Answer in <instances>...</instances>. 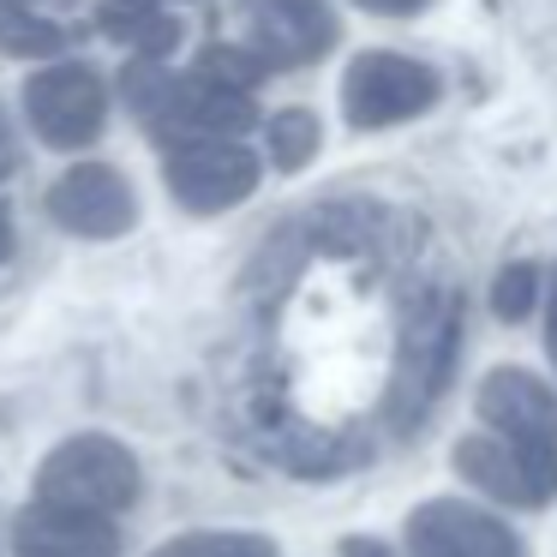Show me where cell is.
<instances>
[{"label": "cell", "instance_id": "cell-1", "mask_svg": "<svg viewBox=\"0 0 557 557\" xmlns=\"http://www.w3.org/2000/svg\"><path fill=\"white\" fill-rule=\"evenodd\" d=\"M480 420L492 425V437L521 461L533 497L557 492V396L521 366H504L480 384Z\"/></svg>", "mask_w": 557, "mask_h": 557}, {"label": "cell", "instance_id": "cell-2", "mask_svg": "<svg viewBox=\"0 0 557 557\" xmlns=\"http://www.w3.org/2000/svg\"><path fill=\"white\" fill-rule=\"evenodd\" d=\"M461 348V312H456V294L432 288L408 318V336H401V360L396 377H389V425L396 432H413V425L432 413L437 389H444L449 366H456Z\"/></svg>", "mask_w": 557, "mask_h": 557}, {"label": "cell", "instance_id": "cell-3", "mask_svg": "<svg viewBox=\"0 0 557 557\" xmlns=\"http://www.w3.org/2000/svg\"><path fill=\"white\" fill-rule=\"evenodd\" d=\"M126 97H133V109L145 114L150 133L174 138V150H186V145H222V133H246V126H252V102L234 97V90L205 85V78L174 85V78H157L150 66H133Z\"/></svg>", "mask_w": 557, "mask_h": 557}, {"label": "cell", "instance_id": "cell-4", "mask_svg": "<svg viewBox=\"0 0 557 557\" xmlns=\"http://www.w3.org/2000/svg\"><path fill=\"white\" fill-rule=\"evenodd\" d=\"M37 497L42 504H66L85 516H114L138 497V461L126 456L114 437H66L37 473Z\"/></svg>", "mask_w": 557, "mask_h": 557}, {"label": "cell", "instance_id": "cell-5", "mask_svg": "<svg viewBox=\"0 0 557 557\" xmlns=\"http://www.w3.org/2000/svg\"><path fill=\"white\" fill-rule=\"evenodd\" d=\"M342 102L354 126H396L437 102V73L408 54H360L342 78Z\"/></svg>", "mask_w": 557, "mask_h": 557}, {"label": "cell", "instance_id": "cell-6", "mask_svg": "<svg viewBox=\"0 0 557 557\" xmlns=\"http://www.w3.org/2000/svg\"><path fill=\"white\" fill-rule=\"evenodd\" d=\"M25 114L42 133V145L78 150V145H90V138L102 133L109 97H102L97 73H85V66H49V73H37L25 85Z\"/></svg>", "mask_w": 557, "mask_h": 557}, {"label": "cell", "instance_id": "cell-7", "mask_svg": "<svg viewBox=\"0 0 557 557\" xmlns=\"http://www.w3.org/2000/svg\"><path fill=\"white\" fill-rule=\"evenodd\" d=\"M408 552L413 557H528L521 540L497 516L456 497H432L408 516Z\"/></svg>", "mask_w": 557, "mask_h": 557}, {"label": "cell", "instance_id": "cell-8", "mask_svg": "<svg viewBox=\"0 0 557 557\" xmlns=\"http://www.w3.org/2000/svg\"><path fill=\"white\" fill-rule=\"evenodd\" d=\"M49 210L66 234H85V240H114V234L133 228V193L109 162H78L54 181Z\"/></svg>", "mask_w": 557, "mask_h": 557}, {"label": "cell", "instance_id": "cell-9", "mask_svg": "<svg viewBox=\"0 0 557 557\" xmlns=\"http://www.w3.org/2000/svg\"><path fill=\"white\" fill-rule=\"evenodd\" d=\"M336 42V18L324 0H252V54L264 73L306 66Z\"/></svg>", "mask_w": 557, "mask_h": 557}, {"label": "cell", "instance_id": "cell-10", "mask_svg": "<svg viewBox=\"0 0 557 557\" xmlns=\"http://www.w3.org/2000/svg\"><path fill=\"white\" fill-rule=\"evenodd\" d=\"M258 186V162L240 145H186L169 157V193L186 210H228Z\"/></svg>", "mask_w": 557, "mask_h": 557}, {"label": "cell", "instance_id": "cell-11", "mask_svg": "<svg viewBox=\"0 0 557 557\" xmlns=\"http://www.w3.org/2000/svg\"><path fill=\"white\" fill-rule=\"evenodd\" d=\"M18 557H114L109 516H85L66 504H30L13 521Z\"/></svg>", "mask_w": 557, "mask_h": 557}, {"label": "cell", "instance_id": "cell-12", "mask_svg": "<svg viewBox=\"0 0 557 557\" xmlns=\"http://www.w3.org/2000/svg\"><path fill=\"white\" fill-rule=\"evenodd\" d=\"M456 473L468 485H480L485 497H504V504H521V509H540V497H533L528 473H521V461L509 456L504 444H497L492 432L485 437H461L456 449Z\"/></svg>", "mask_w": 557, "mask_h": 557}, {"label": "cell", "instance_id": "cell-13", "mask_svg": "<svg viewBox=\"0 0 557 557\" xmlns=\"http://www.w3.org/2000/svg\"><path fill=\"white\" fill-rule=\"evenodd\" d=\"M97 25L109 42L145 54V61H162V54H174V42H181V25H174L162 7H150V0H109L97 13Z\"/></svg>", "mask_w": 557, "mask_h": 557}, {"label": "cell", "instance_id": "cell-14", "mask_svg": "<svg viewBox=\"0 0 557 557\" xmlns=\"http://www.w3.org/2000/svg\"><path fill=\"white\" fill-rule=\"evenodd\" d=\"M61 25H49V18L37 13H18V7H0V49L7 54H25V61H49V54H61Z\"/></svg>", "mask_w": 557, "mask_h": 557}, {"label": "cell", "instance_id": "cell-15", "mask_svg": "<svg viewBox=\"0 0 557 557\" xmlns=\"http://www.w3.org/2000/svg\"><path fill=\"white\" fill-rule=\"evenodd\" d=\"M312 150H318V114L306 109L270 114V162L276 169H300V162H312Z\"/></svg>", "mask_w": 557, "mask_h": 557}, {"label": "cell", "instance_id": "cell-16", "mask_svg": "<svg viewBox=\"0 0 557 557\" xmlns=\"http://www.w3.org/2000/svg\"><path fill=\"white\" fill-rule=\"evenodd\" d=\"M157 557H276V545L258 533H186V540H169Z\"/></svg>", "mask_w": 557, "mask_h": 557}, {"label": "cell", "instance_id": "cell-17", "mask_svg": "<svg viewBox=\"0 0 557 557\" xmlns=\"http://www.w3.org/2000/svg\"><path fill=\"white\" fill-rule=\"evenodd\" d=\"M193 78H205V85H216V90L246 97V90L264 78V61H258V54H240V49H205V54H198V73H193Z\"/></svg>", "mask_w": 557, "mask_h": 557}, {"label": "cell", "instance_id": "cell-18", "mask_svg": "<svg viewBox=\"0 0 557 557\" xmlns=\"http://www.w3.org/2000/svg\"><path fill=\"white\" fill-rule=\"evenodd\" d=\"M533 288H540V276H533L528 264L504 270V276H497V288H492L497 318H528V312H533Z\"/></svg>", "mask_w": 557, "mask_h": 557}, {"label": "cell", "instance_id": "cell-19", "mask_svg": "<svg viewBox=\"0 0 557 557\" xmlns=\"http://www.w3.org/2000/svg\"><path fill=\"white\" fill-rule=\"evenodd\" d=\"M18 169V145H13V126H7V114H0V181Z\"/></svg>", "mask_w": 557, "mask_h": 557}, {"label": "cell", "instance_id": "cell-20", "mask_svg": "<svg viewBox=\"0 0 557 557\" xmlns=\"http://www.w3.org/2000/svg\"><path fill=\"white\" fill-rule=\"evenodd\" d=\"M342 557H389V545H377V540H348V545H342Z\"/></svg>", "mask_w": 557, "mask_h": 557}, {"label": "cell", "instance_id": "cell-21", "mask_svg": "<svg viewBox=\"0 0 557 557\" xmlns=\"http://www.w3.org/2000/svg\"><path fill=\"white\" fill-rule=\"evenodd\" d=\"M360 7H377V13H413V7H425V0H360Z\"/></svg>", "mask_w": 557, "mask_h": 557}, {"label": "cell", "instance_id": "cell-22", "mask_svg": "<svg viewBox=\"0 0 557 557\" xmlns=\"http://www.w3.org/2000/svg\"><path fill=\"white\" fill-rule=\"evenodd\" d=\"M552 354H557V276H552Z\"/></svg>", "mask_w": 557, "mask_h": 557}, {"label": "cell", "instance_id": "cell-23", "mask_svg": "<svg viewBox=\"0 0 557 557\" xmlns=\"http://www.w3.org/2000/svg\"><path fill=\"white\" fill-rule=\"evenodd\" d=\"M0 258H7V216H0Z\"/></svg>", "mask_w": 557, "mask_h": 557}, {"label": "cell", "instance_id": "cell-24", "mask_svg": "<svg viewBox=\"0 0 557 557\" xmlns=\"http://www.w3.org/2000/svg\"><path fill=\"white\" fill-rule=\"evenodd\" d=\"M0 7H13V0H0Z\"/></svg>", "mask_w": 557, "mask_h": 557}]
</instances>
